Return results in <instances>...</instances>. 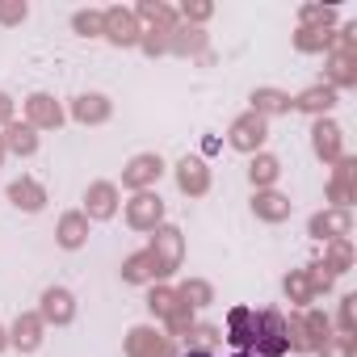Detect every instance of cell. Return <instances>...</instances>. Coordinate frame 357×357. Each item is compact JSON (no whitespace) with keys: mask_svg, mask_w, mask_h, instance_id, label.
Here are the masks:
<instances>
[{"mask_svg":"<svg viewBox=\"0 0 357 357\" xmlns=\"http://www.w3.org/2000/svg\"><path fill=\"white\" fill-rule=\"evenodd\" d=\"M328 336H332V319L315 307L286 319V349H294V353H315L319 344H328Z\"/></svg>","mask_w":357,"mask_h":357,"instance_id":"6da1fadb","label":"cell"},{"mask_svg":"<svg viewBox=\"0 0 357 357\" xmlns=\"http://www.w3.org/2000/svg\"><path fill=\"white\" fill-rule=\"evenodd\" d=\"M353 34H357V30H344V34L332 38L336 55L328 59V89H349V84H357V43H353Z\"/></svg>","mask_w":357,"mask_h":357,"instance_id":"7a4b0ae2","label":"cell"},{"mask_svg":"<svg viewBox=\"0 0 357 357\" xmlns=\"http://www.w3.org/2000/svg\"><path fill=\"white\" fill-rule=\"evenodd\" d=\"M151 257L160 261V269H164V278H172L176 269H181V261H185V236H181V227H172V223H160L155 231H151Z\"/></svg>","mask_w":357,"mask_h":357,"instance_id":"3957f363","label":"cell"},{"mask_svg":"<svg viewBox=\"0 0 357 357\" xmlns=\"http://www.w3.org/2000/svg\"><path fill=\"white\" fill-rule=\"evenodd\" d=\"M265 139H269V122L261 118V114H240L231 126H227V143L236 147V151H244V155H257L261 147H265Z\"/></svg>","mask_w":357,"mask_h":357,"instance_id":"277c9868","label":"cell"},{"mask_svg":"<svg viewBox=\"0 0 357 357\" xmlns=\"http://www.w3.org/2000/svg\"><path fill=\"white\" fill-rule=\"evenodd\" d=\"M126 357H176V344L168 332H155L151 324H135L126 332Z\"/></svg>","mask_w":357,"mask_h":357,"instance_id":"5b68a950","label":"cell"},{"mask_svg":"<svg viewBox=\"0 0 357 357\" xmlns=\"http://www.w3.org/2000/svg\"><path fill=\"white\" fill-rule=\"evenodd\" d=\"M164 223V198L155 194V190H143V194H130V202H126V227H135V231H155Z\"/></svg>","mask_w":357,"mask_h":357,"instance_id":"8992f818","label":"cell"},{"mask_svg":"<svg viewBox=\"0 0 357 357\" xmlns=\"http://www.w3.org/2000/svg\"><path fill=\"white\" fill-rule=\"evenodd\" d=\"M101 22H105L101 38H109L114 47H139L143 30H139V17H135L130 9H122V5H109V9H101Z\"/></svg>","mask_w":357,"mask_h":357,"instance_id":"52a82bcc","label":"cell"},{"mask_svg":"<svg viewBox=\"0 0 357 357\" xmlns=\"http://www.w3.org/2000/svg\"><path fill=\"white\" fill-rule=\"evenodd\" d=\"M160 176H164V160H160L155 151H139V155H130V164L122 168V185L135 190V194H143V190H155Z\"/></svg>","mask_w":357,"mask_h":357,"instance_id":"ba28073f","label":"cell"},{"mask_svg":"<svg viewBox=\"0 0 357 357\" xmlns=\"http://www.w3.org/2000/svg\"><path fill=\"white\" fill-rule=\"evenodd\" d=\"M38 319L55 324V328H68L76 319V294L68 286H47L43 298H38Z\"/></svg>","mask_w":357,"mask_h":357,"instance_id":"9c48e42d","label":"cell"},{"mask_svg":"<svg viewBox=\"0 0 357 357\" xmlns=\"http://www.w3.org/2000/svg\"><path fill=\"white\" fill-rule=\"evenodd\" d=\"M252 353L257 357H282V353H290L286 349V315L278 307L261 311V332H257V349Z\"/></svg>","mask_w":357,"mask_h":357,"instance_id":"30bf717a","label":"cell"},{"mask_svg":"<svg viewBox=\"0 0 357 357\" xmlns=\"http://www.w3.org/2000/svg\"><path fill=\"white\" fill-rule=\"evenodd\" d=\"M176 190H181L185 198H206L211 194V168L202 155H185V160H176Z\"/></svg>","mask_w":357,"mask_h":357,"instance_id":"8fae6325","label":"cell"},{"mask_svg":"<svg viewBox=\"0 0 357 357\" xmlns=\"http://www.w3.org/2000/svg\"><path fill=\"white\" fill-rule=\"evenodd\" d=\"M118 202H122V194H118L114 181H93L84 190V219L89 223H105V219L118 215Z\"/></svg>","mask_w":357,"mask_h":357,"instance_id":"7c38bea8","label":"cell"},{"mask_svg":"<svg viewBox=\"0 0 357 357\" xmlns=\"http://www.w3.org/2000/svg\"><path fill=\"white\" fill-rule=\"evenodd\" d=\"M257 332H261V311H252V307H231L227 311V340L240 353L257 349Z\"/></svg>","mask_w":357,"mask_h":357,"instance_id":"4fadbf2b","label":"cell"},{"mask_svg":"<svg viewBox=\"0 0 357 357\" xmlns=\"http://www.w3.org/2000/svg\"><path fill=\"white\" fill-rule=\"evenodd\" d=\"M307 236L311 240H324V244H332V240H349L353 236V215L349 211H319V215H311V223H307Z\"/></svg>","mask_w":357,"mask_h":357,"instance_id":"5bb4252c","label":"cell"},{"mask_svg":"<svg viewBox=\"0 0 357 357\" xmlns=\"http://www.w3.org/2000/svg\"><path fill=\"white\" fill-rule=\"evenodd\" d=\"M26 126H34V130H59L63 126V105L51 93H30L26 97Z\"/></svg>","mask_w":357,"mask_h":357,"instance_id":"9a60e30c","label":"cell"},{"mask_svg":"<svg viewBox=\"0 0 357 357\" xmlns=\"http://www.w3.org/2000/svg\"><path fill=\"white\" fill-rule=\"evenodd\" d=\"M311 147H315V155H319L324 164H336V160L344 155V130H340L332 118H315V126H311Z\"/></svg>","mask_w":357,"mask_h":357,"instance_id":"2e32d148","label":"cell"},{"mask_svg":"<svg viewBox=\"0 0 357 357\" xmlns=\"http://www.w3.org/2000/svg\"><path fill=\"white\" fill-rule=\"evenodd\" d=\"M122 282H130V286H160L164 282V269L151 257V248H139L122 261Z\"/></svg>","mask_w":357,"mask_h":357,"instance_id":"e0dca14e","label":"cell"},{"mask_svg":"<svg viewBox=\"0 0 357 357\" xmlns=\"http://www.w3.org/2000/svg\"><path fill=\"white\" fill-rule=\"evenodd\" d=\"M43 332H47V324L38 319V311H22V315L13 319V328H9V344H13L17 353H34V349L43 344Z\"/></svg>","mask_w":357,"mask_h":357,"instance_id":"ac0fdd59","label":"cell"},{"mask_svg":"<svg viewBox=\"0 0 357 357\" xmlns=\"http://www.w3.org/2000/svg\"><path fill=\"white\" fill-rule=\"evenodd\" d=\"M109 114H114V101L105 93H80L72 101V118L80 126H101V122H109Z\"/></svg>","mask_w":357,"mask_h":357,"instance_id":"d6986e66","label":"cell"},{"mask_svg":"<svg viewBox=\"0 0 357 357\" xmlns=\"http://www.w3.org/2000/svg\"><path fill=\"white\" fill-rule=\"evenodd\" d=\"M252 215H257L261 223H286V219L294 215V202H290L286 194H278V190H257Z\"/></svg>","mask_w":357,"mask_h":357,"instance_id":"ffe728a7","label":"cell"},{"mask_svg":"<svg viewBox=\"0 0 357 357\" xmlns=\"http://www.w3.org/2000/svg\"><path fill=\"white\" fill-rule=\"evenodd\" d=\"M9 202L17 206V211H26V215H38L43 206H47V190L34 181V176H17V181H9Z\"/></svg>","mask_w":357,"mask_h":357,"instance_id":"44dd1931","label":"cell"},{"mask_svg":"<svg viewBox=\"0 0 357 357\" xmlns=\"http://www.w3.org/2000/svg\"><path fill=\"white\" fill-rule=\"evenodd\" d=\"M84 240H89V219H84V211H68V215L59 219V227H55V244L68 248V252H76V248H84Z\"/></svg>","mask_w":357,"mask_h":357,"instance_id":"7402d4cb","label":"cell"},{"mask_svg":"<svg viewBox=\"0 0 357 357\" xmlns=\"http://www.w3.org/2000/svg\"><path fill=\"white\" fill-rule=\"evenodd\" d=\"M290 105L303 109V114H311V118H324V114L336 105V89H328V84H311V89H303L298 97H290Z\"/></svg>","mask_w":357,"mask_h":357,"instance_id":"603a6c76","label":"cell"},{"mask_svg":"<svg viewBox=\"0 0 357 357\" xmlns=\"http://www.w3.org/2000/svg\"><path fill=\"white\" fill-rule=\"evenodd\" d=\"M168 55H206V30L202 26H176L168 34Z\"/></svg>","mask_w":357,"mask_h":357,"instance_id":"cb8c5ba5","label":"cell"},{"mask_svg":"<svg viewBox=\"0 0 357 357\" xmlns=\"http://www.w3.org/2000/svg\"><path fill=\"white\" fill-rule=\"evenodd\" d=\"M353 172H357V164L349 155H340L336 160V176L328 185V198L336 202V211H349V202H353Z\"/></svg>","mask_w":357,"mask_h":357,"instance_id":"d4e9b609","label":"cell"},{"mask_svg":"<svg viewBox=\"0 0 357 357\" xmlns=\"http://www.w3.org/2000/svg\"><path fill=\"white\" fill-rule=\"evenodd\" d=\"M135 17L151 22V30H176L181 26V17H176L172 5H164V0H139V9H130Z\"/></svg>","mask_w":357,"mask_h":357,"instance_id":"484cf974","label":"cell"},{"mask_svg":"<svg viewBox=\"0 0 357 357\" xmlns=\"http://www.w3.org/2000/svg\"><path fill=\"white\" fill-rule=\"evenodd\" d=\"M278 176H282V160L269 155V151H257L252 164H248V181H252V190H273Z\"/></svg>","mask_w":357,"mask_h":357,"instance_id":"4316f807","label":"cell"},{"mask_svg":"<svg viewBox=\"0 0 357 357\" xmlns=\"http://www.w3.org/2000/svg\"><path fill=\"white\" fill-rule=\"evenodd\" d=\"M252 114H261L265 122L273 118V114H290V93H282V89H252Z\"/></svg>","mask_w":357,"mask_h":357,"instance_id":"83f0119b","label":"cell"},{"mask_svg":"<svg viewBox=\"0 0 357 357\" xmlns=\"http://www.w3.org/2000/svg\"><path fill=\"white\" fill-rule=\"evenodd\" d=\"M0 135H5V147H9L13 155H34V151H38V130L26 126V122H9Z\"/></svg>","mask_w":357,"mask_h":357,"instance_id":"f1b7e54d","label":"cell"},{"mask_svg":"<svg viewBox=\"0 0 357 357\" xmlns=\"http://www.w3.org/2000/svg\"><path fill=\"white\" fill-rule=\"evenodd\" d=\"M176 294H181V303H190L194 311H202V307L215 303V286L206 278H185L181 286H176Z\"/></svg>","mask_w":357,"mask_h":357,"instance_id":"f546056e","label":"cell"},{"mask_svg":"<svg viewBox=\"0 0 357 357\" xmlns=\"http://www.w3.org/2000/svg\"><path fill=\"white\" fill-rule=\"evenodd\" d=\"M332 30H324V26H298V34H294V47L303 51V55H315V51H328L332 47Z\"/></svg>","mask_w":357,"mask_h":357,"instance_id":"4dcf8cb0","label":"cell"},{"mask_svg":"<svg viewBox=\"0 0 357 357\" xmlns=\"http://www.w3.org/2000/svg\"><path fill=\"white\" fill-rule=\"evenodd\" d=\"M282 290H286V298H290L294 307H311V298H315V290H311V282H307L303 269H290L286 282H282Z\"/></svg>","mask_w":357,"mask_h":357,"instance_id":"1f68e13d","label":"cell"},{"mask_svg":"<svg viewBox=\"0 0 357 357\" xmlns=\"http://www.w3.org/2000/svg\"><path fill=\"white\" fill-rule=\"evenodd\" d=\"M324 265H328L332 273H344V269L353 265V244H349V240H332V244H324Z\"/></svg>","mask_w":357,"mask_h":357,"instance_id":"d6a6232c","label":"cell"},{"mask_svg":"<svg viewBox=\"0 0 357 357\" xmlns=\"http://www.w3.org/2000/svg\"><path fill=\"white\" fill-rule=\"evenodd\" d=\"M181 298V294H176ZM164 328H168V336H185L190 328H194V307L190 303H176L168 315H164Z\"/></svg>","mask_w":357,"mask_h":357,"instance_id":"836d02e7","label":"cell"},{"mask_svg":"<svg viewBox=\"0 0 357 357\" xmlns=\"http://www.w3.org/2000/svg\"><path fill=\"white\" fill-rule=\"evenodd\" d=\"M72 30H76L80 38H101V30H105L101 9H80V13H72Z\"/></svg>","mask_w":357,"mask_h":357,"instance_id":"e575fe53","label":"cell"},{"mask_svg":"<svg viewBox=\"0 0 357 357\" xmlns=\"http://www.w3.org/2000/svg\"><path fill=\"white\" fill-rule=\"evenodd\" d=\"M176 303H181V298H176V290H172V286H151V294H147V311H151L155 319H164Z\"/></svg>","mask_w":357,"mask_h":357,"instance_id":"d590c367","label":"cell"},{"mask_svg":"<svg viewBox=\"0 0 357 357\" xmlns=\"http://www.w3.org/2000/svg\"><path fill=\"white\" fill-rule=\"evenodd\" d=\"M298 17H303V26H324V30H332V22H336V9L328 5H303L298 9Z\"/></svg>","mask_w":357,"mask_h":357,"instance_id":"8d00e7d4","label":"cell"},{"mask_svg":"<svg viewBox=\"0 0 357 357\" xmlns=\"http://www.w3.org/2000/svg\"><path fill=\"white\" fill-rule=\"evenodd\" d=\"M303 273H307V282H311V290H315V294L332 290V282H336V273H332V269H328L324 261H311V265H307Z\"/></svg>","mask_w":357,"mask_h":357,"instance_id":"74e56055","label":"cell"},{"mask_svg":"<svg viewBox=\"0 0 357 357\" xmlns=\"http://www.w3.org/2000/svg\"><path fill=\"white\" fill-rule=\"evenodd\" d=\"M319 357H357V340L353 336H328V344L315 349Z\"/></svg>","mask_w":357,"mask_h":357,"instance_id":"f35d334b","label":"cell"},{"mask_svg":"<svg viewBox=\"0 0 357 357\" xmlns=\"http://www.w3.org/2000/svg\"><path fill=\"white\" fill-rule=\"evenodd\" d=\"M211 13H215V5H206V0H185L176 17H185V26H202V22H211Z\"/></svg>","mask_w":357,"mask_h":357,"instance_id":"ab89813d","label":"cell"},{"mask_svg":"<svg viewBox=\"0 0 357 357\" xmlns=\"http://www.w3.org/2000/svg\"><path fill=\"white\" fill-rule=\"evenodd\" d=\"M26 13H30L26 0H0V26H17L26 22Z\"/></svg>","mask_w":357,"mask_h":357,"instance_id":"60d3db41","label":"cell"},{"mask_svg":"<svg viewBox=\"0 0 357 357\" xmlns=\"http://www.w3.org/2000/svg\"><path fill=\"white\" fill-rule=\"evenodd\" d=\"M168 34H172V30H143L139 47H143L147 55H168Z\"/></svg>","mask_w":357,"mask_h":357,"instance_id":"b9f144b4","label":"cell"},{"mask_svg":"<svg viewBox=\"0 0 357 357\" xmlns=\"http://www.w3.org/2000/svg\"><path fill=\"white\" fill-rule=\"evenodd\" d=\"M185 336H194V340H198L194 349H206V353H211V344L219 340V328H211V324H194V328H190Z\"/></svg>","mask_w":357,"mask_h":357,"instance_id":"7bdbcfd3","label":"cell"},{"mask_svg":"<svg viewBox=\"0 0 357 357\" xmlns=\"http://www.w3.org/2000/svg\"><path fill=\"white\" fill-rule=\"evenodd\" d=\"M353 303H357L353 294L340 298V336H353Z\"/></svg>","mask_w":357,"mask_h":357,"instance_id":"ee69618b","label":"cell"},{"mask_svg":"<svg viewBox=\"0 0 357 357\" xmlns=\"http://www.w3.org/2000/svg\"><path fill=\"white\" fill-rule=\"evenodd\" d=\"M13 122V97L9 93H0V130H5Z\"/></svg>","mask_w":357,"mask_h":357,"instance_id":"f6af8a7d","label":"cell"},{"mask_svg":"<svg viewBox=\"0 0 357 357\" xmlns=\"http://www.w3.org/2000/svg\"><path fill=\"white\" fill-rule=\"evenodd\" d=\"M5 349H9V332H5V328H0V353H5Z\"/></svg>","mask_w":357,"mask_h":357,"instance_id":"bcb514c9","label":"cell"},{"mask_svg":"<svg viewBox=\"0 0 357 357\" xmlns=\"http://www.w3.org/2000/svg\"><path fill=\"white\" fill-rule=\"evenodd\" d=\"M181 357H211L206 349H190V353H181Z\"/></svg>","mask_w":357,"mask_h":357,"instance_id":"7dc6e473","label":"cell"},{"mask_svg":"<svg viewBox=\"0 0 357 357\" xmlns=\"http://www.w3.org/2000/svg\"><path fill=\"white\" fill-rule=\"evenodd\" d=\"M5 155H9V147H5V135H0V164H5Z\"/></svg>","mask_w":357,"mask_h":357,"instance_id":"c3c4849f","label":"cell"},{"mask_svg":"<svg viewBox=\"0 0 357 357\" xmlns=\"http://www.w3.org/2000/svg\"><path fill=\"white\" fill-rule=\"evenodd\" d=\"M231 357H257V353H231Z\"/></svg>","mask_w":357,"mask_h":357,"instance_id":"681fc988","label":"cell"}]
</instances>
